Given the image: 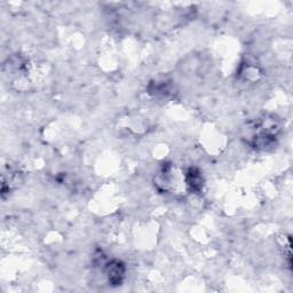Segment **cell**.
<instances>
[{
  "mask_svg": "<svg viewBox=\"0 0 293 293\" xmlns=\"http://www.w3.org/2000/svg\"><path fill=\"white\" fill-rule=\"evenodd\" d=\"M106 275L110 284L119 285L125 275V266L118 260H114L106 263Z\"/></svg>",
  "mask_w": 293,
  "mask_h": 293,
  "instance_id": "cell-1",
  "label": "cell"
},
{
  "mask_svg": "<svg viewBox=\"0 0 293 293\" xmlns=\"http://www.w3.org/2000/svg\"><path fill=\"white\" fill-rule=\"evenodd\" d=\"M187 184L195 192L202 189L203 179L202 175L196 169H190L187 173Z\"/></svg>",
  "mask_w": 293,
  "mask_h": 293,
  "instance_id": "cell-2",
  "label": "cell"
}]
</instances>
